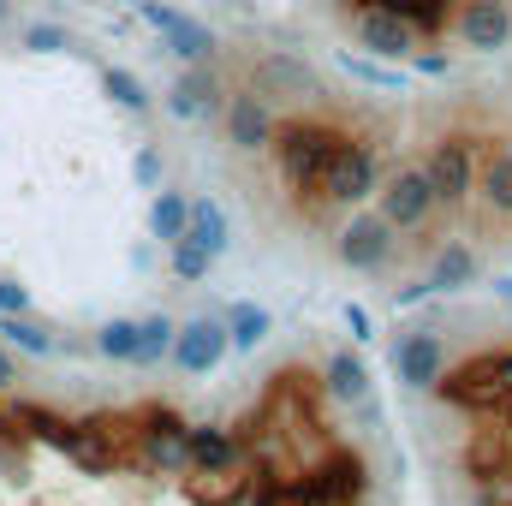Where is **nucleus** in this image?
Returning a JSON list of instances; mask_svg holds the SVG:
<instances>
[{
	"label": "nucleus",
	"mask_w": 512,
	"mask_h": 506,
	"mask_svg": "<svg viewBox=\"0 0 512 506\" xmlns=\"http://www.w3.org/2000/svg\"><path fill=\"white\" fill-rule=\"evenodd\" d=\"M227 328H221V316H191V322H179L173 328V346H167V358H173V370L179 376H215L221 364H227Z\"/></svg>",
	"instance_id": "obj_7"
},
{
	"label": "nucleus",
	"mask_w": 512,
	"mask_h": 506,
	"mask_svg": "<svg viewBox=\"0 0 512 506\" xmlns=\"http://www.w3.org/2000/svg\"><path fill=\"white\" fill-rule=\"evenodd\" d=\"M173 316H143L137 322V370H155V364H167V346H173Z\"/></svg>",
	"instance_id": "obj_22"
},
{
	"label": "nucleus",
	"mask_w": 512,
	"mask_h": 506,
	"mask_svg": "<svg viewBox=\"0 0 512 506\" xmlns=\"http://www.w3.org/2000/svg\"><path fill=\"white\" fill-rule=\"evenodd\" d=\"M423 298H435V292H429V280H411V286H393V310H411V304H423Z\"/></svg>",
	"instance_id": "obj_32"
},
{
	"label": "nucleus",
	"mask_w": 512,
	"mask_h": 506,
	"mask_svg": "<svg viewBox=\"0 0 512 506\" xmlns=\"http://www.w3.org/2000/svg\"><path fill=\"white\" fill-rule=\"evenodd\" d=\"M221 126H227V143H233L239 155H251V149H268V137H274L268 96H256V90H233V96L221 102Z\"/></svg>",
	"instance_id": "obj_13"
},
{
	"label": "nucleus",
	"mask_w": 512,
	"mask_h": 506,
	"mask_svg": "<svg viewBox=\"0 0 512 506\" xmlns=\"http://www.w3.org/2000/svg\"><path fill=\"white\" fill-rule=\"evenodd\" d=\"M382 149L370 143V137H340V149H334V161H328V173H322V191H316V209H358V203H370V191L382 185Z\"/></svg>",
	"instance_id": "obj_2"
},
{
	"label": "nucleus",
	"mask_w": 512,
	"mask_h": 506,
	"mask_svg": "<svg viewBox=\"0 0 512 506\" xmlns=\"http://www.w3.org/2000/svg\"><path fill=\"white\" fill-rule=\"evenodd\" d=\"M370 197H376V215H382L399 239H411V233H423V227L435 221V191H429V179H423L417 161L382 173V185H376Z\"/></svg>",
	"instance_id": "obj_5"
},
{
	"label": "nucleus",
	"mask_w": 512,
	"mask_h": 506,
	"mask_svg": "<svg viewBox=\"0 0 512 506\" xmlns=\"http://www.w3.org/2000/svg\"><path fill=\"white\" fill-rule=\"evenodd\" d=\"M96 352L114 358V364H137V322H126V316L102 322V328H96Z\"/></svg>",
	"instance_id": "obj_25"
},
{
	"label": "nucleus",
	"mask_w": 512,
	"mask_h": 506,
	"mask_svg": "<svg viewBox=\"0 0 512 506\" xmlns=\"http://www.w3.org/2000/svg\"><path fill=\"white\" fill-rule=\"evenodd\" d=\"M256 96H316V72L298 60V54H262L256 60V84H251Z\"/></svg>",
	"instance_id": "obj_17"
},
{
	"label": "nucleus",
	"mask_w": 512,
	"mask_h": 506,
	"mask_svg": "<svg viewBox=\"0 0 512 506\" xmlns=\"http://www.w3.org/2000/svg\"><path fill=\"white\" fill-rule=\"evenodd\" d=\"M221 102H227V90H221V72H215L209 60H191V66L173 78V90H167V114H173V120H215Z\"/></svg>",
	"instance_id": "obj_12"
},
{
	"label": "nucleus",
	"mask_w": 512,
	"mask_h": 506,
	"mask_svg": "<svg viewBox=\"0 0 512 506\" xmlns=\"http://www.w3.org/2000/svg\"><path fill=\"white\" fill-rule=\"evenodd\" d=\"M393 245H399V233L387 227L376 209L352 215V221L334 233V256H340V268H352V274H382L387 262H393Z\"/></svg>",
	"instance_id": "obj_6"
},
{
	"label": "nucleus",
	"mask_w": 512,
	"mask_h": 506,
	"mask_svg": "<svg viewBox=\"0 0 512 506\" xmlns=\"http://www.w3.org/2000/svg\"><path fill=\"white\" fill-rule=\"evenodd\" d=\"M322 393H328V399H340V405H358L364 393H376V381H370V364H364L352 346L328 352V364H322Z\"/></svg>",
	"instance_id": "obj_18"
},
{
	"label": "nucleus",
	"mask_w": 512,
	"mask_h": 506,
	"mask_svg": "<svg viewBox=\"0 0 512 506\" xmlns=\"http://www.w3.org/2000/svg\"><path fill=\"white\" fill-rule=\"evenodd\" d=\"M131 173H137V185H149V191H155V185H161V149H155V143H143V149L131 155Z\"/></svg>",
	"instance_id": "obj_29"
},
{
	"label": "nucleus",
	"mask_w": 512,
	"mask_h": 506,
	"mask_svg": "<svg viewBox=\"0 0 512 506\" xmlns=\"http://www.w3.org/2000/svg\"><path fill=\"white\" fill-rule=\"evenodd\" d=\"M477 274H483V256L477 245H465V239H447L441 251L429 256V292H465V286H477Z\"/></svg>",
	"instance_id": "obj_15"
},
{
	"label": "nucleus",
	"mask_w": 512,
	"mask_h": 506,
	"mask_svg": "<svg viewBox=\"0 0 512 506\" xmlns=\"http://www.w3.org/2000/svg\"><path fill=\"white\" fill-rule=\"evenodd\" d=\"M6 18H12V6H6V0H0V24H6Z\"/></svg>",
	"instance_id": "obj_36"
},
{
	"label": "nucleus",
	"mask_w": 512,
	"mask_h": 506,
	"mask_svg": "<svg viewBox=\"0 0 512 506\" xmlns=\"http://www.w3.org/2000/svg\"><path fill=\"white\" fill-rule=\"evenodd\" d=\"M102 90H108L126 114H149V90L137 84V72H126V66H108V72H102Z\"/></svg>",
	"instance_id": "obj_26"
},
{
	"label": "nucleus",
	"mask_w": 512,
	"mask_h": 506,
	"mask_svg": "<svg viewBox=\"0 0 512 506\" xmlns=\"http://www.w3.org/2000/svg\"><path fill=\"white\" fill-rule=\"evenodd\" d=\"M12 381H18V370H12V358H6V346H0V393H6Z\"/></svg>",
	"instance_id": "obj_35"
},
{
	"label": "nucleus",
	"mask_w": 512,
	"mask_h": 506,
	"mask_svg": "<svg viewBox=\"0 0 512 506\" xmlns=\"http://www.w3.org/2000/svg\"><path fill=\"white\" fill-rule=\"evenodd\" d=\"M185 215H191V197H185V191H167V185H161V191L149 197V233H155L161 245H179V239H185Z\"/></svg>",
	"instance_id": "obj_20"
},
{
	"label": "nucleus",
	"mask_w": 512,
	"mask_h": 506,
	"mask_svg": "<svg viewBox=\"0 0 512 506\" xmlns=\"http://www.w3.org/2000/svg\"><path fill=\"white\" fill-rule=\"evenodd\" d=\"M185 417L167 411V405H149L137 411L126 429V453L143 465V471H161V477H185Z\"/></svg>",
	"instance_id": "obj_4"
},
{
	"label": "nucleus",
	"mask_w": 512,
	"mask_h": 506,
	"mask_svg": "<svg viewBox=\"0 0 512 506\" xmlns=\"http://www.w3.org/2000/svg\"><path fill=\"white\" fill-rule=\"evenodd\" d=\"M24 48H30V54H60V48H66V30H60V24H30V30H24Z\"/></svg>",
	"instance_id": "obj_28"
},
{
	"label": "nucleus",
	"mask_w": 512,
	"mask_h": 506,
	"mask_svg": "<svg viewBox=\"0 0 512 506\" xmlns=\"http://www.w3.org/2000/svg\"><path fill=\"white\" fill-rule=\"evenodd\" d=\"M340 137H346V131L334 126V120H322V114H310V120H286V126L274 120L268 155H274V167H280V185H286L298 203H316L322 173H328Z\"/></svg>",
	"instance_id": "obj_1"
},
{
	"label": "nucleus",
	"mask_w": 512,
	"mask_h": 506,
	"mask_svg": "<svg viewBox=\"0 0 512 506\" xmlns=\"http://www.w3.org/2000/svg\"><path fill=\"white\" fill-rule=\"evenodd\" d=\"M167 36V48L191 66V60H209L215 54V36H209V24H197V18H185V12H173V24L161 30Z\"/></svg>",
	"instance_id": "obj_21"
},
{
	"label": "nucleus",
	"mask_w": 512,
	"mask_h": 506,
	"mask_svg": "<svg viewBox=\"0 0 512 506\" xmlns=\"http://www.w3.org/2000/svg\"><path fill=\"white\" fill-rule=\"evenodd\" d=\"M245 465V447L227 423H191L185 429V477H233Z\"/></svg>",
	"instance_id": "obj_10"
},
{
	"label": "nucleus",
	"mask_w": 512,
	"mask_h": 506,
	"mask_svg": "<svg viewBox=\"0 0 512 506\" xmlns=\"http://www.w3.org/2000/svg\"><path fill=\"white\" fill-rule=\"evenodd\" d=\"M346 328H352V340H370V310L364 304H346Z\"/></svg>",
	"instance_id": "obj_33"
},
{
	"label": "nucleus",
	"mask_w": 512,
	"mask_h": 506,
	"mask_svg": "<svg viewBox=\"0 0 512 506\" xmlns=\"http://www.w3.org/2000/svg\"><path fill=\"white\" fill-rule=\"evenodd\" d=\"M185 239L197 245V251H209L215 262L227 256L233 245V221H227V203L221 197H191V215H185Z\"/></svg>",
	"instance_id": "obj_16"
},
{
	"label": "nucleus",
	"mask_w": 512,
	"mask_h": 506,
	"mask_svg": "<svg viewBox=\"0 0 512 506\" xmlns=\"http://www.w3.org/2000/svg\"><path fill=\"white\" fill-rule=\"evenodd\" d=\"M453 36L471 54H501V48H512V0H465L459 18H453Z\"/></svg>",
	"instance_id": "obj_11"
},
{
	"label": "nucleus",
	"mask_w": 512,
	"mask_h": 506,
	"mask_svg": "<svg viewBox=\"0 0 512 506\" xmlns=\"http://www.w3.org/2000/svg\"><path fill=\"white\" fill-rule=\"evenodd\" d=\"M393 376H399V387H411V393H429L435 381L447 376L441 334L435 328H399V340H393Z\"/></svg>",
	"instance_id": "obj_8"
},
{
	"label": "nucleus",
	"mask_w": 512,
	"mask_h": 506,
	"mask_svg": "<svg viewBox=\"0 0 512 506\" xmlns=\"http://www.w3.org/2000/svg\"><path fill=\"white\" fill-rule=\"evenodd\" d=\"M173 12H179V6H167V0H137V18H143L149 30H167V24H173Z\"/></svg>",
	"instance_id": "obj_30"
},
{
	"label": "nucleus",
	"mask_w": 512,
	"mask_h": 506,
	"mask_svg": "<svg viewBox=\"0 0 512 506\" xmlns=\"http://www.w3.org/2000/svg\"><path fill=\"white\" fill-rule=\"evenodd\" d=\"M471 197H483V209L495 221H512V137H495L477 149V185Z\"/></svg>",
	"instance_id": "obj_14"
},
{
	"label": "nucleus",
	"mask_w": 512,
	"mask_h": 506,
	"mask_svg": "<svg viewBox=\"0 0 512 506\" xmlns=\"http://www.w3.org/2000/svg\"><path fill=\"white\" fill-rule=\"evenodd\" d=\"M477 149H483V137H471V131H441V137L429 143V155H423L417 167H423V179H429V191H435V209H465V203H471Z\"/></svg>",
	"instance_id": "obj_3"
},
{
	"label": "nucleus",
	"mask_w": 512,
	"mask_h": 506,
	"mask_svg": "<svg viewBox=\"0 0 512 506\" xmlns=\"http://www.w3.org/2000/svg\"><path fill=\"white\" fill-rule=\"evenodd\" d=\"M30 310V292L18 280H0V316H24Z\"/></svg>",
	"instance_id": "obj_31"
},
{
	"label": "nucleus",
	"mask_w": 512,
	"mask_h": 506,
	"mask_svg": "<svg viewBox=\"0 0 512 506\" xmlns=\"http://www.w3.org/2000/svg\"><path fill=\"white\" fill-rule=\"evenodd\" d=\"M221 328H227V346L233 352H256L262 340H268V328H274V316L256 304V298H239V304H227V316H221Z\"/></svg>",
	"instance_id": "obj_19"
},
{
	"label": "nucleus",
	"mask_w": 512,
	"mask_h": 506,
	"mask_svg": "<svg viewBox=\"0 0 512 506\" xmlns=\"http://www.w3.org/2000/svg\"><path fill=\"white\" fill-rule=\"evenodd\" d=\"M352 78H364V84H376V90H405V72L399 66H376V60H358V54H346L340 60Z\"/></svg>",
	"instance_id": "obj_27"
},
{
	"label": "nucleus",
	"mask_w": 512,
	"mask_h": 506,
	"mask_svg": "<svg viewBox=\"0 0 512 506\" xmlns=\"http://www.w3.org/2000/svg\"><path fill=\"white\" fill-rule=\"evenodd\" d=\"M352 36H358V48H364L370 60H411L423 30H417L399 6H364L358 24H352Z\"/></svg>",
	"instance_id": "obj_9"
},
{
	"label": "nucleus",
	"mask_w": 512,
	"mask_h": 506,
	"mask_svg": "<svg viewBox=\"0 0 512 506\" xmlns=\"http://www.w3.org/2000/svg\"><path fill=\"white\" fill-rule=\"evenodd\" d=\"M411 60H417V72H423V78H441V72H447V60H441V54H411Z\"/></svg>",
	"instance_id": "obj_34"
},
{
	"label": "nucleus",
	"mask_w": 512,
	"mask_h": 506,
	"mask_svg": "<svg viewBox=\"0 0 512 506\" xmlns=\"http://www.w3.org/2000/svg\"><path fill=\"white\" fill-rule=\"evenodd\" d=\"M0 340L30 352V358H54V334L42 322H30V316H0Z\"/></svg>",
	"instance_id": "obj_23"
},
{
	"label": "nucleus",
	"mask_w": 512,
	"mask_h": 506,
	"mask_svg": "<svg viewBox=\"0 0 512 506\" xmlns=\"http://www.w3.org/2000/svg\"><path fill=\"white\" fill-rule=\"evenodd\" d=\"M209 268H215V256H209V251H197L191 239L167 245V274H173L179 286H203V280H209Z\"/></svg>",
	"instance_id": "obj_24"
}]
</instances>
